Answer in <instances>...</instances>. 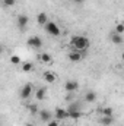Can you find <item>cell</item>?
<instances>
[{
	"label": "cell",
	"mask_w": 124,
	"mask_h": 126,
	"mask_svg": "<svg viewBox=\"0 0 124 126\" xmlns=\"http://www.w3.org/2000/svg\"><path fill=\"white\" fill-rule=\"evenodd\" d=\"M28 16L26 15H19L18 16V19H16V25H18V28L21 30V31H25L26 30V25H28Z\"/></svg>",
	"instance_id": "5"
},
{
	"label": "cell",
	"mask_w": 124,
	"mask_h": 126,
	"mask_svg": "<svg viewBox=\"0 0 124 126\" xmlns=\"http://www.w3.org/2000/svg\"><path fill=\"white\" fill-rule=\"evenodd\" d=\"M111 41L114 44H123V35L121 34H117V32H112L111 34Z\"/></svg>",
	"instance_id": "14"
},
{
	"label": "cell",
	"mask_w": 124,
	"mask_h": 126,
	"mask_svg": "<svg viewBox=\"0 0 124 126\" xmlns=\"http://www.w3.org/2000/svg\"><path fill=\"white\" fill-rule=\"evenodd\" d=\"M26 43H28V46L32 47V48H41V47H42V38H39L38 35L29 37Z\"/></svg>",
	"instance_id": "3"
},
{
	"label": "cell",
	"mask_w": 124,
	"mask_h": 126,
	"mask_svg": "<svg viewBox=\"0 0 124 126\" xmlns=\"http://www.w3.org/2000/svg\"><path fill=\"white\" fill-rule=\"evenodd\" d=\"M99 123L102 126H110L114 123V116H102L99 119Z\"/></svg>",
	"instance_id": "10"
},
{
	"label": "cell",
	"mask_w": 124,
	"mask_h": 126,
	"mask_svg": "<svg viewBox=\"0 0 124 126\" xmlns=\"http://www.w3.org/2000/svg\"><path fill=\"white\" fill-rule=\"evenodd\" d=\"M70 44H72L73 50L82 53L83 50H86L89 47V38L85 37V35H73L70 38Z\"/></svg>",
	"instance_id": "1"
},
{
	"label": "cell",
	"mask_w": 124,
	"mask_h": 126,
	"mask_svg": "<svg viewBox=\"0 0 124 126\" xmlns=\"http://www.w3.org/2000/svg\"><path fill=\"white\" fill-rule=\"evenodd\" d=\"M28 110L31 111V114H37L39 109H38V106H37V104H29V106H28Z\"/></svg>",
	"instance_id": "21"
},
{
	"label": "cell",
	"mask_w": 124,
	"mask_h": 126,
	"mask_svg": "<svg viewBox=\"0 0 124 126\" xmlns=\"http://www.w3.org/2000/svg\"><path fill=\"white\" fill-rule=\"evenodd\" d=\"M15 3H16V0H3V4L6 7H12V6H15Z\"/></svg>",
	"instance_id": "23"
},
{
	"label": "cell",
	"mask_w": 124,
	"mask_h": 126,
	"mask_svg": "<svg viewBox=\"0 0 124 126\" xmlns=\"http://www.w3.org/2000/svg\"><path fill=\"white\" fill-rule=\"evenodd\" d=\"M85 101H88V103H95V101H96V93H95V91H88V93L85 94Z\"/></svg>",
	"instance_id": "15"
},
{
	"label": "cell",
	"mask_w": 124,
	"mask_h": 126,
	"mask_svg": "<svg viewBox=\"0 0 124 126\" xmlns=\"http://www.w3.org/2000/svg\"><path fill=\"white\" fill-rule=\"evenodd\" d=\"M44 28H45L47 34H50V35H53V37H59V35L62 34L60 27H59L56 22H47V24L44 25Z\"/></svg>",
	"instance_id": "2"
},
{
	"label": "cell",
	"mask_w": 124,
	"mask_h": 126,
	"mask_svg": "<svg viewBox=\"0 0 124 126\" xmlns=\"http://www.w3.org/2000/svg\"><path fill=\"white\" fill-rule=\"evenodd\" d=\"M54 114H56V119H57V120L69 119V113H67V110L63 109V107H57V109L54 110Z\"/></svg>",
	"instance_id": "6"
},
{
	"label": "cell",
	"mask_w": 124,
	"mask_h": 126,
	"mask_svg": "<svg viewBox=\"0 0 124 126\" xmlns=\"http://www.w3.org/2000/svg\"><path fill=\"white\" fill-rule=\"evenodd\" d=\"M37 22H38V25H41V27H44L48 21H47V15L42 12V13H38L37 15Z\"/></svg>",
	"instance_id": "13"
},
{
	"label": "cell",
	"mask_w": 124,
	"mask_h": 126,
	"mask_svg": "<svg viewBox=\"0 0 124 126\" xmlns=\"http://www.w3.org/2000/svg\"><path fill=\"white\" fill-rule=\"evenodd\" d=\"M44 79H45V82H48V84H54L56 82V75L53 73V72H50V70H47V72H44Z\"/></svg>",
	"instance_id": "12"
},
{
	"label": "cell",
	"mask_w": 124,
	"mask_h": 126,
	"mask_svg": "<svg viewBox=\"0 0 124 126\" xmlns=\"http://www.w3.org/2000/svg\"><path fill=\"white\" fill-rule=\"evenodd\" d=\"M10 63H12V64H19V63H21V57H19V56H12V57H10Z\"/></svg>",
	"instance_id": "24"
},
{
	"label": "cell",
	"mask_w": 124,
	"mask_h": 126,
	"mask_svg": "<svg viewBox=\"0 0 124 126\" xmlns=\"http://www.w3.org/2000/svg\"><path fill=\"white\" fill-rule=\"evenodd\" d=\"M114 32H117V34H121V35H123V32H124V24H123V22H118V24H117L115 31H114Z\"/></svg>",
	"instance_id": "20"
},
{
	"label": "cell",
	"mask_w": 124,
	"mask_h": 126,
	"mask_svg": "<svg viewBox=\"0 0 124 126\" xmlns=\"http://www.w3.org/2000/svg\"><path fill=\"white\" fill-rule=\"evenodd\" d=\"M73 1H76V3H82L83 0H73Z\"/></svg>",
	"instance_id": "29"
},
{
	"label": "cell",
	"mask_w": 124,
	"mask_h": 126,
	"mask_svg": "<svg viewBox=\"0 0 124 126\" xmlns=\"http://www.w3.org/2000/svg\"><path fill=\"white\" fill-rule=\"evenodd\" d=\"M67 111H73V110H79V104L77 103H73V104H70L67 109H66Z\"/></svg>",
	"instance_id": "22"
},
{
	"label": "cell",
	"mask_w": 124,
	"mask_h": 126,
	"mask_svg": "<svg viewBox=\"0 0 124 126\" xmlns=\"http://www.w3.org/2000/svg\"><path fill=\"white\" fill-rule=\"evenodd\" d=\"M39 60L42 63H50L51 62V56H50L48 53H42V54L39 56Z\"/></svg>",
	"instance_id": "18"
},
{
	"label": "cell",
	"mask_w": 124,
	"mask_h": 126,
	"mask_svg": "<svg viewBox=\"0 0 124 126\" xmlns=\"http://www.w3.org/2000/svg\"><path fill=\"white\" fill-rule=\"evenodd\" d=\"M79 88V82L77 81H67L66 84H64V90L67 91V93H73V91H76Z\"/></svg>",
	"instance_id": "7"
},
{
	"label": "cell",
	"mask_w": 124,
	"mask_h": 126,
	"mask_svg": "<svg viewBox=\"0 0 124 126\" xmlns=\"http://www.w3.org/2000/svg\"><path fill=\"white\" fill-rule=\"evenodd\" d=\"M101 113H102V116H114V111H112L111 107H104V109H101Z\"/></svg>",
	"instance_id": "17"
},
{
	"label": "cell",
	"mask_w": 124,
	"mask_h": 126,
	"mask_svg": "<svg viewBox=\"0 0 124 126\" xmlns=\"http://www.w3.org/2000/svg\"><path fill=\"white\" fill-rule=\"evenodd\" d=\"M32 88H34V85H32L31 82L25 84V85L22 87V90H21V98H22V100H28L32 94Z\"/></svg>",
	"instance_id": "4"
},
{
	"label": "cell",
	"mask_w": 124,
	"mask_h": 126,
	"mask_svg": "<svg viewBox=\"0 0 124 126\" xmlns=\"http://www.w3.org/2000/svg\"><path fill=\"white\" fill-rule=\"evenodd\" d=\"M45 94H47V88H45V87H41V88L37 90V93H35V98H37L38 101H42V100L45 98Z\"/></svg>",
	"instance_id": "11"
},
{
	"label": "cell",
	"mask_w": 124,
	"mask_h": 126,
	"mask_svg": "<svg viewBox=\"0 0 124 126\" xmlns=\"http://www.w3.org/2000/svg\"><path fill=\"white\" fill-rule=\"evenodd\" d=\"M1 53H3V47L0 46V56H1Z\"/></svg>",
	"instance_id": "28"
},
{
	"label": "cell",
	"mask_w": 124,
	"mask_h": 126,
	"mask_svg": "<svg viewBox=\"0 0 124 126\" xmlns=\"http://www.w3.org/2000/svg\"><path fill=\"white\" fill-rule=\"evenodd\" d=\"M69 60L73 63H77L82 60V53L80 51H76V50H73V51H70L69 53Z\"/></svg>",
	"instance_id": "9"
},
{
	"label": "cell",
	"mask_w": 124,
	"mask_h": 126,
	"mask_svg": "<svg viewBox=\"0 0 124 126\" xmlns=\"http://www.w3.org/2000/svg\"><path fill=\"white\" fill-rule=\"evenodd\" d=\"M66 100H67V101H72V100H73V95H72V94H69L67 97H66Z\"/></svg>",
	"instance_id": "26"
},
{
	"label": "cell",
	"mask_w": 124,
	"mask_h": 126,
	"mask_svg": "<svg viewBox=\"0 0 124 126\" xmlns=\"http://www.w3.org/2000/svg\"><path fill=\"white\" fill-rule=\"evenodd\" d=\"M32 69H34V64L29 62H26V63H22V70L24 72H31Z\"/></svg>",
	"instance_id": "19"
},
{
	"label": "cell",
	"mask_w": 124,
	"mask_h": 126,
	"mask_svg": "<svg viewBox=\"0 0 124 126\" xmlns=\"http://www.w3.org/2000/svg\"><path fill=\"white\" fill-rule=\"evenodd\" d=\"M39 119H41V122H45V123H48L50 120H53V114H51L48 110L42 109V110H39Z\"/></svg>",
	"instance_id": "8"
},
{
	"label": "cell",
	"mask_w": 124,
	"mask_h": 126,
	"mask_svg": "<svg viewBox=\"0 0 124 126\" xmlns=\"http://www.w3.org/2000/svg\"><path fill=\"white\" fill-rule=\"evenodd\" d=\"M67 113H69V117L73 119V120H77V119H80V116H82L80 110H73V111H67Z\"/></svg>",
	"instance_id": "16"
},
{
	"label": "cell",
	"mask_w": 124,
	"mask_h": 126,
	"mask_svg": "<svg viewBox=\"0 0 124 126\" xmlns=\"http://www.w3.org/2000/svg\"><path fill=\"white\" fill-rule=\"evenodd\" d=\"M25 126H35V125H34V123H31V122H29V123H26V125H25Z\"/></svg>",
	"instance_id": "27"
},
{
	"label": "cell",
	"mask_w": 124,
	"mask_h": 126,
	"mask_svg": "<svg viewBox=\"0 0 124 126\" xmlns=\"http://www.w3.org/2000/svg\"><path fill=\"white\" fill-rule=\"evenodd\" d=\"M47 126H59V122H57V120H50V122L47 123Z\"/></svg>",
	"instance_id": "25"
}]
</instances>
